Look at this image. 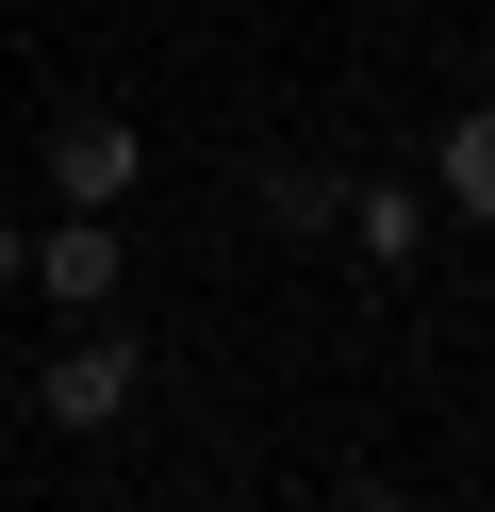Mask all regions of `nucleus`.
I'll return each mask as SVG.
<instances>
[{
    "instance_id": "nucleus-1",
    "label": "nucleus",
    "mask_w": 495,
    "mask_h": 512,
    "mask_svg": "<svg viewBox=\"0 0 495 512\" xmlns=\"http://www.w3.org/2000/svg\"><path fill=\"white\" fill-rule=\"evenodd\" d=\"M132 397H149V364H132L116 314H99V331H66V347H50V380H33V413H50V430H116Z\"/></svg>"
},
{
    "instance_id": "nucleus-2",
    "label": "nucleus",
    "mask_w": 495,
    "mask_h": 512,
    "mask_svg": "<svg viewBox=\"0 0 495 512\" xmlns=\"http://www.w3.org/2000/svg\"><path fill=\"white\" fill-rule=\"evenodd\" d=\"M116 265H132V248H116V215H50V232H17V281H33L50 314H83V331L116 314Z\"/></svg>"
},
{
    "instance_id": "nucleus-3",
    "label": "nucleus",
    "mask_w": 495,
    "mask_h": 512,
    "mask_svg": "<svg viewBox=\"0 0 495 512\" xmlns=\"http://www.w3.org/2000/svg\"><path fill=\"white\" fill-rule=\"evenodd\" d=\"M132 182H149V133H116V116H66L50 133V199L66 215H116Z\"/></svg>"
},
{
    "instance_id": "nucleus-4",
    "label": "nucleus",
    "mask_w": 495,
    "mask_h": 512,
    "mask_svg": "<svg viewBox=\"0 0 495 512\" xmlns=\"http://www.w3.org/2000/svg\"><path fill=\"white\" fill-rule=\"evenodd\" d=\"M347 248H363V265H413V248H429V199H413V182H363V199H347Z\"/></svg>"
},
{
    "instance_id": "nucleus-5",
    "label": "nucleus",
    "mask_w": 495,
    "mask_h": 512,
    "mask_svg": "<svg viewBox=\"0 0 495 512\" xmlns=\"http://www.w3.org/2000/svg\"><path fill=\"white\" fill-rule=\"evenodd\" d=\"M429 182H446L462 215H495V100H479V116H446V149H429Z\"/></svg>"
},
{
    "instance_id": "nucleus-6",
    "label": "nucleus",
    "mask_w": 495,
    "mask_h": 512,
    "mask_svg": "<svg viewBox=\"0 0 495 512\" xmlns=\"http://www.w3.org/2000/svg\"><path fill=\"white\" fill-rule=\"evenodd\" d=\"M0 298H17V232H0Z\"/></svg>"
}]
</instances>
